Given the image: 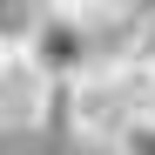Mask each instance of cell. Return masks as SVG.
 Wrapping results in <instances>:
<instances>
[{
    "instance_id": "277c9868",
    "label": "cell",
    "mask_w": 155,
    "mask_h": 155,
    "mask_svg": "<svg viewBox=\"0 0 155 155\" xmlns=\"http://www.w3.org/2000/svg\"><path fill=\"white\" fill-rule=\"evenodd\" d=\"M115 155H155V115H135V121H121V135L108 142Z\"/></svg>"
},
{
    "instance_id": "7a4b0ae2",
    "label": "cell",
    "mask_w": 155,
    "mask_h": 155,
    "mask_svg": "<svg viewBox=\"0 0 155 155\" xmlns=\"http://www.w3.org/2000/svg\"><path fill=\"white\" fill-rule=\"evenodd\" d=\"M47 81L20 61V47H0V128H41Z\"/></svg>"
},
{
    "instance_id": "6da1fadb",
    "label": "cell",
    "mask_w": 155,
    "mask_h": 155,
    "mask_svg": "<svg viewBox=\"0 0 155 155\" xmlns=\"http://www.w3.org/2000/svg\"><path fill=\"white\" fill-rule=\"evenodd\" d=\"M20 61H27L47 88H68V81H81V74L94 68V34L41 7V14H34V27L20 34Z\"/></svg>"
},
{
    "instance_id": "3957f363",
    "label": "cell",
    "mask_w": 155,
    "mask_h": 155,
    "mask_svg": "<svg viewBox=\"0 0 155 155\" xmlns=\"http://www.w3.org/2000/svg\"><path fill=\"white\" fill-rule=\"evenodd\" d=\"M47 14H61V20H74V27H88V34H101V27H115L121 14H135V0H41ZM148 20V14H142Z\"/></svg>"
},
{
    "instance_id": "5b68a950",
    "label": "cell",
    "mask_w": 155,
    "mask_h": 155,
    "mask_svg": "<svg viewBox=\"0 0 155 155\" xmlns=\"http://www.w3.org/2000/svg\"><path fill=\"white\" fill-rule=\"evenodd\" d=\"M135 61H155V14L142 20V41H135Z\"/></svg>"
}]
</instances>
